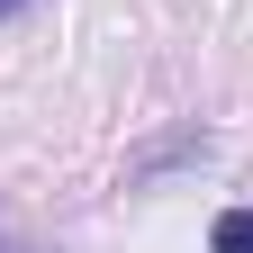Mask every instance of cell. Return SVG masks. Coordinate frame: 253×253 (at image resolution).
I'll list each match as a JSON object with an SVG mask.
<instances>
[{
  "mask_svg": "<svg viewBox=\"0 0 253 253\" xmlns=\"http://www.w3.org/2000/svg\"><path fill=\"white\" fill-rule=\"evenodd\" d=\"M18 9H27V0H0V18H18Z\"/></svg>",
  "mask_w": 253,
  "mask_h": 253,
  "instance_id": "3",
  "label": "cell"
},
{
  "mask_svg": "<svg viewBox=\"0 0 253 253\" xmlns=\"http://www.w3.org/2000/svg\"><path fill=\"white\" fill-rule=\"evenodd\" d=\"M199 154H208V126H172L163 145H145L136 163H126V190H145L154 172H172V163H199Z\"/></svg>",
  "mask_w": 253,
  "mask_h": 253,
  "instance_id": "1",
  "label": "cell"
},
{
  "mask_svg": "<svg viewBox=\"0 0 253 253\" xmlns=\"http://www.w3.org/2000/svg\"><path fill=\"white\" fill-rule=\"evenodd\" d=\"M208 253H253V208H226L208 226Z\"/></svg>",
  "mask_w": 253,
  "mask_h": 253,
  "instance_id": "2",
  "label": "cell"
},
{
  "mask_svg": "<svg viewBox=\"0 0 253 253\" xmlns=\"http://www.w3.org/2000/svg\"><path fill=\"white\" fill-rule=\"evenodd\" d=\"M0 253H9V244H0Z\"/></svg>",
  "mask_w": 253,
  "mask_h": 253,
  "instance_id": "4",
  "label": "cell"
}]
</instances>
